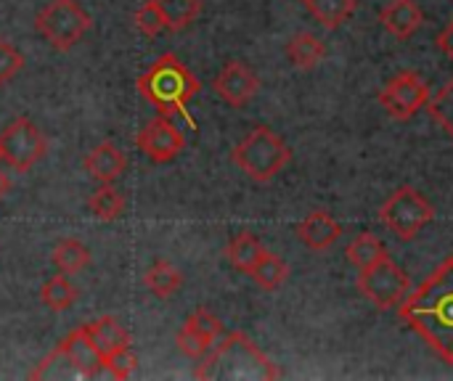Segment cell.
Returning <instances> with one entry per match:
<instances>
[{
	"mask_svg": "<svg viewBox=\"0 0 453 381\" xmlns=\"http://www.w3.org/2000/svg\"><path fill=\"white\" fill-rule=\"evenodd\" d=\"M398 313L443 363L453 366V255L406 294Z\"/></svg>",
	"mask_w": 453,
	"mask_h": 381,
	"instance_id": "1",
	"label": "cell"
},
{
	"mask_svg": "<svg viewBox=\"0 0 453 381\" xmlns=\"http://www.w3.org/2000/svg\"><path fill=\"white\" fill-rule=\"evenodd\" d=\"M202 90L199 80L191 74V69L173 53L159 56L141 77H138V93L162 114H183L188 122L191 117L186 114V103ZM194 125V122H191Z\"/></svg>",
	"mask_w": 453,
	"mask_h": 381,
	"instance_id": "2",
	"label": "cell"
},
{
	"mask_svg": "<svg viewBox=\"0 0 453 381\" xmlns=\"http://www.w3.org/2000/svg\"><path fill=\"white\" fill-rule=\"evenodd\" d=\"M281 371L257 350L247 334H228L223 342L207 350L204 363L196 369V379H279Z\"/></svg>",
	"mask_w": 453,
	"mask_h": 381,
	"instance_id": "3",
	"label": "cell"
},
{
	"mask_svg": "<svg viewBox=\"0 0 453 381\" xmlns=\"http://www.w3.org/2000/svg\"><path fill=\"white\" fill-rule=\"evenodd\" d=\"M231 159L255 183H268L289 164L292 151L281 141V135H276L271 127L260 125L239 146H234Z\"/></svg>",
	"mask_w": 453,
	"mask_h": 381,
	"instance_id": "4",
	"label": "cell"
},
{
	"mask_svg": "<svg viewBox=\"0 0 453 381\" xmlns=\"http://www.w3.org/2000/svg\"><path fill=\"white\" fill-rule=\"evenodd\" d=\"M433 217H435V207L425 199V194H419L411 186L395 188L380 207L382 225L401 241L417 239L425 231V225L433 223Z\"/></svg>",
	"mask_w": 453,
	"mask_h": 381,
	"instance_id": "5",
	"label": "cell"
},
{
	"mask_svg": "<svg viewBox=\"0 0 453 381\" xmlns=\"http://www.w3.org/2000/svg\"><path fill=\"white\" fill-rule=\"evenodd\" d=\"M35 27L56 50H69L85 37L93 19L77 0H50L35 16Z\"/></svg>",
	"mask_w": 453,
	"mask_h": 381,
	"instance_id": "6",
	"label": "cell"
},
{
	"mask_svg": "<svg viewBox=\"0 0 453 381\" xmlns=\"http://www.w3.org/2000/svg\"><path fill=\"white\" fill-rule=\"evenodd\" d=\"M358 289L374 308L393 310L401 308V302L411 292V278L390 255H382L380 260L358 271Z\"/></svg>",
	"mask_w": 453,
	"mask_h": 381,
	"instance_id": "7",
	"label": "cell"
},
{
	"mask_svg": "<svg viewBox=\"0 0 453 381\" xmlns=\"http://www.w3.org/2000/svg\"><path fill=\"white\" fill-rule=\"evenodd\" d=\"M0 154H3V162L11 170L27 172L42 159L45 138H42V133L37 130V125L32 119L19 117L0 133Z\"/></svg>",
	"mask_w": 453,
	"mask_h": 381,
	"instance_id": "8",
	"label": "cell"
},
{
	"mask_svg": "<svg viewBox=\"0 0 453 381\" xmlns=\"http://www.w3.org/2000/svg\"><path fill=\"white\" fill-rule=\"evenodd\" d=\"M430 101V85L417 72H401L395 74L382 90L380 103L393 119H411L419 109H425Z\"/></svg>",
	"mask_w": 453,
	"mask_h": 381,
	"instance_id": "9",
	"label": "cell"
},
{
	"mask_svg": "<svg viewBox=\"0 0 453 381\" xmlns=\"http://www.w3.org/2000/svg\"><path fill=\"white\" fill-rule=\"evenodd\" d=\"M138 151L154 162V164H167L173 162L183 149H186V138L180 135V130L173 125L170 117H157L151 119L135 138Z\"/></svg>",
	"mask_w": 453,
	"mask_h": 381,
	"instance_id": "10",
	"label": "cell"
},
{
	"mask_svg": "<svg viewBox=\"0 0 453 381\" xmlns=\"http://www.w3.org/2000/svg\"><path fill=\"white\" fill-rule=\"evenodd\" d=\"M212 88H215V93H218L228 106L239 109V106H244V103H250V101L255 98V93H257V88H260V80L255 77V72H252L247 64H242V61H228V64L220 69V74L215 77Z\"/></svg>",
	"mask_w": 453,
	"mask_h": 381,
	"instance_id": "11",
	"label": "cell"
},
{
	"mask_svg": "<svg viewBox=\"0 0 453 381\" xmlns=\"http://www.w3.org/2000/svg\"><path fill=\"white\" fill-rule=\"evenodd\" d=\"M58 347L64 350V355L69 358V363L77 369L80 377H98L104 371V355L96 347L88 326H80L72 334H66Z\"/></svg>",
	"mask_w": 453,
	"mask_h": 381,
	"instance_id": "12",
	"label": "cell"
},
{
	"mask_svg": "<svg viewBox=\"0 0 453 381\" xmlns=\"http://www.w3.org/2000/svg\"><path fill=\"white\" fill-rule=\"evenodd\" d=\"M340 236H342V225L324 210H316L297 223V239L313 252L329 249L332 244L340 241Z\"/></svg>",
	"mask_w": 453,
	"mask_h": 381,
	"instance_id": "13",
	"label": "cell"
},
{
	"mask_svg": "<svg viewBox=\"0 0 453 381\" xmlns=\"http://www.w3.org/2000/svg\"><path fill=\"white\" fill-rule=\"evenodd\" d=\"M380 21H382V27H385L393 37L409 40L414 32L422 29V24H425V11L419 8L417 0H390V3L382 8Z\"/></svg>",
	"mask_w": 453,
	"mask_h": 381,
	"instance_id": "14",
	"label": "cell"
},
{
	"mask_svg": "<svg viewBox=\"0 0 453 381\" xmlns=\"http://www.w3.org/2000/svg\"><path fill=\"white\" fill-rule=\"evenodd\" d=\"M82 164H85V170H88L98 183H114V180L125 172V167H127L122 151H119L114 143H98V146L85 156Z\"/></svg>",
	"mask_w": 453,
	"mask_h": 381,
	"instance_id": "15",
	"label": "cell"
},
{
	"mask_svg": "<svg viewBox=\"0 0 453 381\" xmlns=\"http://www.w3.org/2000/svg\"><path fill=\"white\" fill-rule=\"evenodd\" d=\"M287 58L297 66V69H313L326 58V42L311 32H300L287 42Z\"/></svg>",
	"mask_w": 453,
	"mask_h": 381,
	"instance_id": "16",
	"label": "cell"
},
{
	"mask_svg": "<svg viewBox=\"0 0 453 381\" xmlns=\"http://www.w3.org/2000/svg\"><path fill=\"white\" fill-rule=\"evenodd\" d=\"M263 252H265V247L260 244V239H257L255 233H239V236L231 239L226 255H228V263H231L236 271H242V273L250 276L252 268L260 263Z\"/></svg>",
	"mask_w": 453,
	"mask_h": 381,
	"instance_id": "17",
	"label": "cell"
},
{
	"mask_svg": "<svg viewBox=\"0 0 453 381\" xmlns=\"http://www.w3.org/2000/svg\"><path fill=\"white\" fill-rule=\"evenodd\" d=\"M143 284H146V289H149L151 294L167 300V297H173V294L183 286V276H180V271H178L173 263H167V260H154V265L146 271Z\"/></svg>",
	"mask_w": 453,
	"mask_h": 381,
	"instance_id": "18",
	"label": "cell"
},
{
	"mask_svg": "<svg viewBox=\"0 0 453 381\" xmlns=\"http://www.w3.org/2000/svg\"><path fill=\"white\" fill-rule=\"evenodd\" d=\"M88 331H90L96 347L101 350V355H109V353H114V350H119V347H130V334H127V331L119 326V321L111 318V316L98 318L96 324L88 326Z\"/></svg>",
	"mask_w": 453,
	"mask_h": 381,
	"instance_id": "19",
	"label": "cell"
},
{
	"mask_svg": "<svg viewBox=\"0 0 453 381\" xmlns=\"http://www.w3.org/2000/svg\"><path fill=\"white\" fill-rule=\"evenodd\" d=\"M50 260H53V265H56L58 273L72 276V273H80V271H85V268L90 265V252H88V247H82L80 241L64 239V241L56 244Z\"/></svg>",
	"mask_w": 453,
	"mask_h": 381,
	"instance_id": "20",
	"label": "cell"
},
{
	"mask_svg": "<svg viewBox=\"0 0 453 381\" xmlns=\"http://www.w3.org/2000/svg\"><path fill=\"white\" fill-rule=\"evenodd\" d=\"M305 5L326 29H337L356 13L358 0H305Z\"/></svg>",
	"mask_w": 453,
	"mask_h": 381,
	"instance_id": "21",
	"label": "cell"
},
{
	"mask_svg": "<svg viewBox=\"0 0 453 381\" xmlns=\"http://www.w3.org/2000/svg\"><path fill=\"white\" fill-rule=\"evenodd\" d=\"M252 278H255V284L260 286V289H265V292H276L287 278H289V265L279 257V255H273V252H263V257H260V263L252 268V273H250Z\"/></svg>",
	"mask_w": 453,
	"mask_h": 381,
	"instance_id": "22",
	"label": "cell"
},
{
	"mask_svg": "<svg viewBox=\"0 0 453 381\" xmlns=\"http://www.w3.org/2000/svg\"><path fill=\"white\" fill-rule=\"evenodd\" d=\"M40 300L45 308H50L53 313H64L77 302V289L69 284V278H64V273L48 278L40 289Z\"/></svg>",
	"mask_w": 453,
	"mask_h": 381,
	"instance_id": "23",
	"label": "cell"
},
{
	"mask_svg": "<svg viewBox=\"0 0 453 381\" xmlns=\"http://www.w3.org/2000/svg\"><path fill=\"white\" fill-rule=\"evenodd\" d=\"M88 210H90L98 220L111 223V220H117V217L122 215L125 199H122L119 191L111 188V183H101V188L93 191V196L88 199Z\"/></svg>",
	"mask_w": 453,
	"mask_h": 381,
	"instance_id": "24",
	"label": "cell"
},
{
	"mask_svg": "<svg viewBox=\"0 0 453 381\" xmlns=\"http://www.w3.org/2000/svg\"><path fill=\"white\" fill-rule=\"evenodd\" d=\"M382 255H388V249H385V244L374 236V233H361V236H356L350 244H348V249H345V257H348V263L353 265V268H366V265H372L374 260H380Z\"/></svg>",
	"mask_w": 453,
	"mask_h": 381,
	"instance_id": "25",
	"label": "cell"
},
{
	"mask_svg": "<svg viewBox=\"0 0 453 381\" xmlns=\"http://www.w3.org/2000/svg\"><path fill=\"white\" fill-rule=\"evenodd\" d=\"M165 16L167 29L178 32L183 27H188L199 13H202V0H154Z\"/></svg>",
	"mask_w": 453,
	"mask_h": 381,
	"instance_id": "26",
	"label": "cell"
},
{
	"mask_svg": "<svg viewBox=\"0 0 453 381\" xmlns=\"http://www.w3.org/2000/svg\"><path fill=\"white\" fill-rule=\"evenodd\" d=\"M427 111H430V117L453 138V80H449L435 95H430Z\"/></svg>",
	"mask_w": 453,
	"mask_h": 381,
	"instance_id": "27",
	"label": "cell"
},
{
	"mask_svg": "<svg viewBox=\"0 0 453 381\" xmlns=\"http://www.w3.org/2000/svg\"><path fill=\"white\" fill-rule=\"evenodd\" d=\"M135 366H138V358L130 347H119L109 355H104V371L114 379H127L135 374Z\"/></svg>",
	"mask_w": 453,
	"mask_h": 381,
	"instance_id": "28",
	"label": "cell"
},
{
	"mask_svg": "<svg viewBox=\"0 0 453 381\" xmlns=\"http://www.w3.org/2000/svg\"><path fill=\"white\" fill-rule=\"evenodd\" d=\"M135 24H138V29H141V34H146V37H157L159 32L167 29L165 16H162L159 5H157L154 0L143 3V5L135 11Z\"/></svg>",
	"mask_w": 453,
	"mask_h": 381,
	"instance_id": "29",
	"label": "cell"
},
{
	"mask_svg": "<svg viewBox=\"0 0 453 381\" xmlns=\"http://www.w3.org/2000/svg\"><path fill=\"white\" fill-rule=\"evenodd\" d=\"M186 326L194 329L196 334H202L204 339H210L212 345L223 337V321H220L215 313H210V310H196V313H191L188 321H186Z\"/></svg>",
	"mask_w": 453,
	"mask_h": 381,
	"instance_id": "30",
	"label": "cell"
},
{
	"mask_svg": "<svg viewBox=\"0 0 453 381\" xmlns=\"http://www.w3.org/2000/svg\"><path fill=\"white\" fill-rule=\"evenodd\" d=\"M178 347H180V353L186 355V358H204L207 355V350L212 347V342L210 339H204L202 334H196L194 329H188V326H183L180 329V334H178Z\"/></svg>",
	"mask_w": 453,
	"mask_h": 381,
	"instance_id": "31",
	"label": "cell"
},
{
	"mask_svg": "<svg viewBox=\"0 0 453 381\" xmlns=\"http://www.w3.org/2000/svg\"><path fill=\"white\" fill-rule=\"evenodd\" d=\"M24 66V56L5 40H0V85L13 80Z\"/></svg>",
	"mask_w": 453,
	"mask_h": 381,
	"instance_id": "32",
	"label": "cell"
},
{
	"mask_svg": "<svg viewBox=\"0 0 453 381\" xmlns=\"http://www.w3.org/2000/svg\"><path fill=\"white\" fill-rule=\"evenodd\" d=\"M438 48H441V53L443 56H449V58H453V19L438 32Z\"/></svg>",
	"mask_w": 453,
	"mask_h": 381,
	"instance_id": "33",
	"label": "cell"
},
{
	"mask_svg": "<svg viewBox=\"0 0 453 381\" xmlns=\"http://www.w3.org/2000/svg\"><path fill=\"white\" fill-rule=\"evenodd\" d=\"M8 186H11V183H8V178H5V175L0 172V199H3V194L8 191Z\"/></svg>",
	"mask_w": 453,
	"mask_h": 381,
	"instance_id": "34",
	"label": "cell"
},
{
	"mask_svg": "<svg viewBox=\"0 0 453 381\" xmlns=\"http://www.w3.org/2000/svg\"><path fill=\"white\" fill-rule=\"evenodd\" d=\"M0 164H3V154H0Z\"/></svg>",
	"mask_w": 453,
	"mask_h": 381,
	"instance_id": "35",
	"label": "cell"
},
{
	"mask_svg": "<svg viewBox=\"0 0 453 381\" xmlns=\"http://www.w3.org/2000/svg\"><path fill=\"white\" fill-rule=\"evenodd\" d=\"M303 3H305V0H303Z\"/></svg>",
	"mask_w": 453,
	"mask_h": 381,
	"instance_id": "36",
	"label": "cell"
}]
</instances>
